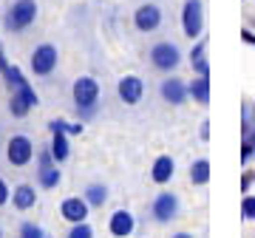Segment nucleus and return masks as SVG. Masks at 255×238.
<instances>
[{"label": "nucleus", "mask_w": 255, "mask_h": 238, "mask_svg": "<svg viewBox=\"0 0 255 238\" xmlns=\"http://www.w3.org/2000/svg\"><path fill=\"white\" fill-rule=\"evenodd\" d=\"M51 156H54V162L68 159V139H65L63 130H54V136H51Z\"/></svg>", "instance_id": "20"}, {"label": "nucleus", "mask_w": 255, "mask_h": 238, "mask_svg": "<svg viewBox=\"0 0 255 238\" xmlns=\"http://www.w3.org/2000/svg\"><path fill=\"white\" fill-rule=\"evenodd\" d=\"M82 199L91 204V207H102V204L108 202V187L105 184H88V190H85Z\"/></svg>", "instance_id": "19"}, {"label": "nucleus", "mask_w": 255, "mask_h": 238, "mask_svg": "<svg viewBox=\"0 0 255 238\" xmlns=\"http://www.w3.org/2000/svg\"><path fill=\"white\" fill-rule=\"evenodd\" d=\"M88 207H91V204L85 202V199L71 196V199H65V202L60 204V216H63L65 221H71V224H80V221L88 219Z\"/></svg>", "instance_id": "12"}, {"label": "nucleus", "mask_w": 255, "mask_h": 238, "mask_svg": "<svg viewBox=\"0 0 255 238\" xmlns=\"http://www.w3.org/2000/svg\"><path fill=\"white\" fill-rule=\"evenodd\" d=\"M159 91H162V100H164V102H170V105H182V102L190 97V94H187V85H184L179 77H170V80H164Z\"/></svg>", "instance_id": "13"}, {"label": "nucleus", "mask_w": 255, "mask_h": 238, "mask_svg": "<svg viewBox=\"0 0 255 238\" xmlns=\"http://www.w3.org/2000/svg\"><path fill=\"white\" fill-rule=\"evenodd\" d=\"M117 91H119V100L125 102V105H136V102L142 100V94H145V83L130 74V77H122V80H119Z\"/></svg>", "instance_id": "11"}, {"label": "nucleus", "mask_w": 255, "mask_h": 238, "mask_svg": "<svg viewBox=\"0 0 255 238\" xmlns=\"http://www.w3.org/2000/svg\"><path fill=\"white\" fill-rule=\"evenodd\" d=\"M6 159H9V165L14 167H26L31 159H34V145H31V139L17 133V136H11L6 142Z\"/></svg>", "instance_id": "4"}, {"label": "nucleus", "mask_w": 255, "mask_h": 238, "mask_svg": "<svg viewBox=\"0 0 255 238\" xmlns=\"http://www.w3.org/2000/svg\"><path fill=\"white\" fill-rule=\"evenodd\" d=\"M241 216H244V221L255 219V196H244V202H241Z\"/></svg>", "instance_id": "25"}, {"label": "nucleus", "mask_w": 255, "mask_h": 238, "mask_svg": "<svg viewBox=\"0 0 255 238\" xmlns=\"http://www.w3.org/2000/svg\"><path fill=\"white\" fill-rule=\"evenodd\" d=\"M190 182L193 184H207L210 182V162L207 159H196L190 165Z\"/></svg>", "instance_id": "21"}, {"label": "nucleus", "mask_w": 255, "mask_h": 238, "mask_svg": "<svg viewBox=\"0 0 255 238\" xmlns=\"http://www.w3.org/2000/svg\"><path fill=\"white\" fill-rule=\"evenodd\" d=\"M48 128H51V133H54V130H63V133H80L82 125H68L65 119H54V122H51Z\"/></svg>", "instance_id": "23"}, {"label": "nucleus", "mask_w": 255, "mask_h": 238, "mask_svg": "<svg viewBox=\"0 0 255 238\" xmlns=\"http://www.w3.org/2000/svg\"><path fill=\"white\" fill-rule=\"evenodd\" d=\"M241 37H244V40L250 43V46H255V34L250 31V28H244V31H241Z\"/></svg>", "instance_id": "30"}, {"label": "nucleus", "mask_w": 255, "mask_h": 238, "mask_svg": "<svg viewBox=\"0 0 255 238\" xmlns=\"http://www.w3.org/2000/svg\"><path fill=\"white\" fill-rule=\"evenodd\" d=\"M182 28L190 40H196V37L201 34V28H204V3H201V0H184Z\"/></svg>", "instance_id": "3"}, {"label": "nucleus", "mask_w": 255, "mask_h": 238, "mask_svg": "<svg viewBox=\"0 0 255 238\" xmlns=\"http://www.w3.org/2000/svg\"><path fill=\"white\" fill-rule=\"evenodd\" d=\"M173 170H176L173 159H170V156H159L153 162V167H150V176H153L156 184H167L173 179Z\"/></svg>", "instance_id": "15"}, {"label": "nucleus", "mask_w": 255, "mask_h": 238, "mask_svg": "<svg viewBox=\"0 0 255 238\" xmlns=\"http://www.w3.org/2000/svg\"><path fill=\"white\" fill-rule=\"evenodd\" d=\"M173 238H193V236H190V233H176Z\"/></svg>", "instance_id": "32"}, {"label": "nucleus", "mask_w": 255, "mask_h": 238, "mask_svg": "<svg viewBox=\"0 0 255 238\" xmlns=\"http://www.w3.org/2000/svg\"><path fill=\"white\" fill-rule=\"evenodd\" d=\"M6 202H9V184L0 179V207H3Z\"/></svg>", "instance_id": "28"}, {"label": "nucleus", "mask_w": 255, "mask_h": 238, "mask_svg": "<svg viewBox=\"0 0 255 238\" xmlns=\"http://www.w3.org/2000/svg\"><path fill=\"white\" fill-rule=\"evenodd\" d=\"M150 63H153V68H159V71H173L176 65L182 63V51H179V46H173V43H156V46L150 48Z\"/></svg>", "instance_id": "5"}, {"label": "nucleus", "mask_w": 255, "mask_h": 238, "mask_svg": "<svg viewBox=\"0 0 255 238\" xmlns=\"http://www.w3.org/2000/svg\"><path fill=\"white\" fill-rule=\"evenodd\" d=\"M187 94H190L199 105H207V102H210V77H201V74H199V77L187 85Z\"/></svg>", "instance_id": "18"}, {"label": "nucleus", "mask_w": 255, "mask_h": 238, "mask_svg": "<svg viewBox=\"0 0 255 238\" xmlns=\"http://www.w3.org/2000/svg\"><path fill=\"white\" fill-rule=\"evenodd\" d=\"M133 23H136L139 31L150 34V31H156V28L162 26V9L156 3H142L136 9V14H133Z\"/></svg>", "instance_id": "8"}, {"label": "nucleus", "mask_w": 255, "mask_h": 238, "mask_svg": "<svg viewBox=\"0 0 255 238\" xmlns=\"http://www.w3.org/2000/svg\"><path fill=\"white\" fill-rule=\"evenodd\" d=\"M68 238H94V230L85 224V221H80V224H74L71 230H68Z\"/></svg>", "instance_id": "22"}, {"label": "nucleus", "mask_w": 255, "mask_h": 238, "mask_svg": "<svg viewBox=\"0 0 255 238\" xmlns=\"http://www.w3.org/2000/svg\"><path fill=\"white\" fill-rule=\"evenodd\" d=\"M11 202H14V207H17V210H31V207H34V202H37L34 187H31V184H17V187H14V193H11Z\"/></svg>", "instance_id": "16"}, {"label": "nucleus", "mask_w": 255, "mask_h": 238, "mask_svg": "<svg viewBox=\"0 0 255 238\" xmlns=\"http://www.w3.org/2000/svg\"><path fill=\"white\" fill-rule=\"evenodd\" d=\"M0 74L6 77V83H9L11 91H14V88H20V85H26V77L20 74V68L9 65V60H6V54H3V48H0Z\"/></svg>", "instance_id": "17"}, {"label": "nucleus", "mask_w": 255, "mask_h": 238, "mask_svg": "<svg viewBox=\"0 0 255 238\" xmlns=\"http://www.w3.org/2000/svg\"><path fill=\"white\" fill-rule=\"evenodd\" d=\"M255 153V145L250 142V139H244V145H241V162H250Z\"/></svg>", "instance_id": "27"}, {"label": "nucleus", "mask_w": 255, "mask_h": 238, "mask_svg": "<svg viewBox=\"0 0 255 238\" xmlns=\"http://www.w3.org/2000/svg\"><path fill=\"white\" fill-rule=\"evenodd\" d=\"M74 102H77V111L82 114H91L97 108V100H100V83L94 77H80L74 83Z\"/></svg>", "instance_id": "1"}, {"label": "nucleus", "mask_w": 255, "mask_h": 238, "mask_svg": "<svg viewBox=\"0 0 255 238\" xmlns=\"http://www.w3.org/2000/svg\"><path fill=\"white\" fill-rule=\"evenodd\" d=\"M34 17H37L34 0H14L9 9V17H6V26H9V31H23L34 23Z\"/></svg>", "instance_id": "2"}, {"label": "nucleus", "mask_w": 255, "mask_h": 238, "mask_svg": "<svg viewBox=\"0 0 255 238\" xmlns=\"http://www.w3.org/2000/svg\"><path fill=\"white\" fill-rule=\"evenodd\" d=\"M37 105V94L31 85H20V88H14L11 91V100H9V111H11V117H26L28 111Z\"/></svg>", "instance_id": "7"}, {"label": "nucleus", "mask_w": 255, "mask_h": 238, "mask_svg": "<svg viewBox=\"0 0 255 238\" xmlns=\"http://www.w3.org/2000/svg\"><path fill=\"white\" fill-rule=\"evenodd\" d=\"M57 68V48L51 43H43L31 51V71L37 77H48Z\"/></svg>", "instance_id": "6"}, {"label": "nucleus", "mask_w": 255, "mask_h": 238, "mask_svg": "<svg viewBox=\"0 0 255 238\" xmlns=\"http://www.w3.org/2000/svg\"><path fill=\"white\" fill-rule=\"evenodd\" d=\"M37 176H40V184L46 187V190H51V187H57L60 184V170L54 167V156H51V147L48 150H40V156H37Z\"/></svg>", "instance_id": "9"}, {"label": "nucleus", "mask_w": 255, "mask_h": 238, "mask_svg": "<svg viewBox=\"0 0 255 238\" xmlns=\"http://www.w3.org/2000/svg\"><path fill=\"white\" fill-rule=\"evenodd\" d=\"M247 139H250V142H253V145H255V130H253V136H247Z\"/></svg>", "instance_id": "33"}, {"label": "nucleus", "mask_w": 255, "mask_h": 238, "mask_svg": "<svg viewBox=\"0 0 255 238\" xmlns=\"http://www.w3.org/2000/svg\"><path fill=\"white\" fill-rule=\"evenodd\" d=\"M20 238H46V233L37 227V224H31V221H26L23 227H20Z\"/></svg>", "instance_id": "24"}, {"label": "nucleus", "mask_w": 255, "mask_h": 238, "mask_svg": "<svg viewBox=\"0 0 255 238\" xmlns=\"http://www.w3.org/2000/svg\"><path fill=\"white\" fill-rule=\"evenodd\" d=\"M133 227H136V221H133V216H130L128 210H117L108 221L111 236H117V238H128L130 233H133Z\"/></svg>", "instance_id": "14"}, {"label": "nucleus", "mask_w": 255, "mask_h": 238, "mask_svg": "<svg viewBox=\"0 0 255 238\" xmlns=\"http://www.w3.org/2000/svg\"><path fill=\"white\" fill-rule=\"evenodd\" d=\"M176 216H179V199H176L173 193H159L153 199V219L159 224H167Z\"/></svg>", "instance_id": "10"}, {"label": "nucleus", "mask_w": 255, "mask_h": 238, "mask_svg": "<svg viewBox=\"0 0 255 238\" xmlns=\"http://www.w3.org/2000/svg\"><path fill=\"white\" fill-rule=\"evenodd\" d=\"M207 40H199V43H196V48H193L190 51V63H199V60H207Z\"/></svg>", "instance_id": "26"}, {"label": "nucleus", "mask_w": 255, "mask_h": 238, "mask_svg": "<svg viewBox=\"0 0 255 238\" xmlns=\"http://www.w3.org/2000/svg\"><path fill=\"white\" fill-rule=\"evenodd\" d=\"M253 179H255V176L253 173H244V179H241V190H250V184H253Z\"/></svg>", "instance_id": "29"}, {"label": "nucleus", "mask_w": 255, "mask_h": 238, "mask_svg": "<svg viewBox=\"0 0 255 238\" xmlns=\"http://www.w3.org/2000/svg\"><path fill=\"white\" fill-rule=\"evenodd\" d=\"M210 136V122H204V125H201V139H207Z\"/></svg>", "instance_id": "31"}]
</instances>
